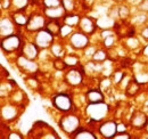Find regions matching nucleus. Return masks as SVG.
<instances>
[{"label": "nucleus", "mask_w": 148, "mask_h": 139, "mask_svg": "<svg viewBox=\"0 0 148 139\" xmlns=\"http://www.w3.org/2000/svg\"><path fill=\"white\" fill-rule=\"evenodd\" d=\"M140 35H141L145 40H148V25H146V26L140 31Z\"/></svg>", "instance_id": "nucleus-35"}, {"label": "nucleus", "mask_w": 148, "mask_h": 139, "mask_svg": "<svg viewBox=\"0 0 148 139\" xmlns=\"http://www.w3.org/2000/svg\"><path fill=\"white\" fill-rule=\"evenodd\" d=\"M98 132L99 135H101L103 138H114V136L117 133V123L113 120L100 122L98 127Z\"/></svg>", "instance_id": "nucleus-7"}, {"label": "nucleus", "mask_w": 148, "mask_h": 139, "mask_svg": "<svg viewBox=\"0 0 148 139\" xmlns=\"http://www.w3.org/2000/svg\"><path fill=\"white\" fill-rule=\"evenodd\" d=\"M143 55H145L146 57H148V45L143 49Z\"/></svg>", "instance_id": "nucleus-40"}, {"label": "nucleus", "mask_w": 148, "mask_h": 139, "mask_svg": "<svg viewBox=\"0 0 148 139\" xmlns=\"http://www.w3.org/2000/svg\"><path fill=\"white\" fill-rule=\"evenodd\" d=\"M96 24H97V28H100L103 30H107V29L115 28L116 22L110 15H104V16H99L96 19Z\"/></svg>", "instance_id": "nucleus-18"}, {"label": "nucleus", "mask_w": 148, "mask_h": 139, "mask_svg": "<svg viewBox=\"0 0 148 139\" xmlns=\"http://www.w3.org/2000/svg\"><path fill=\"white\" fill-rule=\"evenodd\" d=\"M140 83L133 78V79H131L129 81V83H128V86L125 87V94L130 96V97H133V96H136L139 91H140Z\"/></svg>", "instance_id": "nucleus-20"}, {"label": "nucleus", "mask_w": 148, "mask_h": 139, "mask_svg": "<svg viewBox=\"0 0 148 139\" xmlns=\"http://www.w3.org/2000/svg\"><path fill=\"white\" fill-rule=\"evenodd\" d=\"M30 3V0H12V7L15 10H24Z\"/></svg>", "instance_id": "nucleus-24"}, {"label": "nucleus", "mask_w": 148, "mask_h": 139, "mask_svg": "<svg viewBox=\"0 0 148 139\" xmlns=\"http://www.w3.org/2000/svg\"><path fill=\"white\" fill-rule=\"evenodd\" d=\"M73 28L70 26V25H66V24H63V28H62V31H60V38L65 39V38H70L71 34L73 33Z\"/></svg>", "instance_id": "nucleus-30"}, {"label": "nucleus", "mask_w": 148, "mask_h": 139, "mask_svg": "<svg viewBox=\"0 0 148 139\" xmlns=\"http://www.w3.org/2000/svg\"><path fill=\"white\" fill-rule=\"evenodd\" d=\"M114 1H115V2H123L124 0H114Z\"/></svg>", "instance_id": "nucleus-42"}, {"label": "nucleus", "mask_w": 148, "mask_h": 139, "mask_svg": "<svg viewBox=\"0 0 148 139\" xmlns=\"http://www.w3.org/2000/svg\"><path fill=\"white\" fill-rule=\"evenodd\" d=\"M114 139H131V136H130V133H128L127 131H124V132H117L114 136Z\"/></svg>", "instance_id": "nucleus-34"}, {"label": "nucleus", "mask_w": 148, "mask_h": 139, "mask_svg": "<svg viewBox=\"0 0 148 139\" xmlns=\"http://www.w3.org/2000/svg\"><path fill=\"white\" fill-rule=\"evenodd\" d=\"M77 0H62V5L67 13H73L76 8Z\"/></svg>", "instance_id": "nucleus-25"}, {"label": "nucleus", "mask_w": 148, "mask_h": 139, "mask_svg": "<svg viewBox=\"0 0 148 139\" xmlns=\"http://www.w3.org/2000/svg\"><path fill=\"white\" fill-rule=\"evenodd\" d=\"M145 130L147 131V133H148V122H147V124H146V128H145Z\"/></svg>", "instance_id": "nucleus-43"}, {"label": "nucleus", "mask_w": 148, "mask_h": 139, "mask_svg": "<svg viewBox=\"0 0 148 139\" xmlns=\"http://www.w3.org/2000/svg\"><path fill=\"white\" fill-rule=\"evenodd\" d=\"M86 113L89 120L93 122H103L110 113V106L104 102L88 104Z\"/></svg>", "instance_id": "nucleus-1"}, {"label": "nucleus", "mask_w": 148, "mask_h": 139, "mask_svg": "<svg viewBox=\"0 0 148 139\" xmlns=\"http://www.w3.org/2000/svg\"><path fill=\"white\" fill-rule=\"evenodd\" d=\"M53 65H54V67L57 71H64L66 67H69L66 62H65V59H62L60 57H56L55 61L53 62Z\"/></svg>", "instance_id": "nucleus-28"}, {"label": "nucleus", "mask_w": 148, "mask_h": 139, "mask_svg": "<svg viewBox=\"0 0 148 139\" xmlns=\"http://www.w3.org/2000/svg\"><path fill=\"white\" fill-rule=\"evenodd\" d=\"M125 46L129 49H134L137 47H139V41L134 38V36H128L127 41H125Z\"/></svg>", "instance_id": "nucleus-32"}, {"label": "nucleus", "mask_w": 148, "mask_h": 139, "mask_svg": "<svg viewBox=\"0 0 148 139\" xmlns=\"http://www.w3.org/2000/svg\"><path fill=\"white\" fill-rule=\"evenodd\" d=\"M128 2H130V3H133V5H136V3H140L143 0H127Z\"/></svg>", "instance_id": "nucleus-39"}, {"label": "nucleus", "mask_w": 148, "mask_h": 139, "mask_svg": "<svg viewBox=\"0 0 148 139\" xmlns=\"http://www.w3.org/2000/svg\"><path fill=\"white\" fill-rule=\"evenodd\" d=\"M51 102H53V106L57 111H59L62 113H69V112H72L74 109L72 97L67 94H64V92L57 94L53 97Z\"/></svg>", "instance_id": "nucleus-3"}, {"label": "nucleus", "mask_w": 148, "mask_h": 139, "mask_svg": "<svg viewBox=\"0 0 148 139\" xmlns=\"http://www.w3.org/2000/svg\"><path fill=\"white\" fill-rule=\"evenodd\" d=\"M12 18H13V21L16 24L17 28H26L30 16H27L24 13V10H15L12 14Z\"/></svg>", "instance_id": "nucleus-17"}, {"label": "nucleus", "mask_w": 148, "mask_h": 139, "mask_svg": "<svg viewBox=\"0 0 148 139\" xmlns=\"http://www.w3.org/2000/svg\"><path fill=\"white\" fill-rule=\"evenodd\" d=\"M148 122V116L146 112H141V111H136L131 119H130V125L131 128L136 129V130H143L146 128V124Z\"/></svg>", "instance_id": "nucleus-10"}, {"label": "nucleus", "mask_w": 148, "mask_h": 139, "mask_svg": "<svg viewBox=\"0 0 148 139\" xmlns=\"http://www.w3.org/2000/svg\"><path fill=\"white\" fill-rule=\"evenodd\" d=\"M86 100H87L88 104H95V103L104 102V94L98 88L89 89L86 92Z\"/></svg>", "instance_id": "nucleus-15"}, {"label": "nucleus", "mask_w": 148, "mask_h": 139, "mask_svg": "<svg viewBox=\"0 0 148 139\" xmlns=\"http://www.w3.org/2000/svg\"><path fill=\"white\" fill-rule=\"evenodd\" d=\"M34 42L40 49H47L50 48L51 45L54 43V35L51 34L48 30L42 29L38 31L34 36Z\"/></svg>", "instance_id": "nucleus-6"}, {"label": "nucleus", "mask_w": 148, "mask_h": 139, "mask_svg": "<svg viewBox=\"0 0 148 139\" xmlns=\"http://www.w3.org/2000/svg\"><path fill=\"white\" fill-rule=\"evenodd\" d=\"M63 21L62 19H49L46 23V30H48L54 36H59L60 31L63 28Z\"/></svg>", "instance_id": "nucleus-16"}, {"label": "nucleus", "mask_w": 148, "mask_h": 139, "mask_svg": "<svg viewBox=\"0 0 148 139\" xmlns=\"http://www.w3.org/2000/svg\"><path fill=\"white\" fill-rule=\"evenodd\" d=\"M22 47H23L22 38L16 33L3 36L1 40V49L6 54H12V52H17V50L21 52Z\"/></svg>", "instance_id": "nucleus-4"}, {"label": "nucleus", "mask_w": 148, "mask_h": 139, "mask_svg": "<svg viewBox=\"0 0 148 139\" xmlns=\"http://www.w3.org/2000/svg\"><path fill=\"white\" fill-rule=\"evenodd\" d=\"M119 9V17L121 18L122 21H125L127 18L130 16V8L125 5H121L117 7Z\"/></svg>", "instance_id": "nucleus-27"}, {"label": "nucleus", "mask_w": 148, "mask_h": 139, "mask_svg": "<svg viewBox=\"0 0 148 139\" xmlns=\"http://www.w3.org/2000/svg\"><path fill=\"white\" fill-rule=\"evenodd\" d=\"M69 41H70V45L73 47L75 50L86 49V48L89 46V42H90L88 34L81 32L80 30L73 32V33L71 34V36L69 38Z\"/></svg>", "instance_id": "nucleus-5"}, {"label": "nucleus", "mask_w": 148, "mask_h": 139, "mask_svg": "<svg viewBox=\"0 0 148 139\" xmlns=\"http://www.w3.org/2000/svg\"><path fill=\"white\" fill-rule=\"evenodd\" d=\"M124 78V73L121 71H115L113 73V82L114 83H120Z\"/></svg>", "instance_id": "nucleus-33"}, {"label": "nucleus", "mask_w": 148, "mask_h": 139, "mask_svg": "<svg viewBox=\"0 0 148 139\" xmlns=\"http://www.w3.org/2000/svg\"><path fill=\"white\" fill-rule=\"evenodd\" d=\"M96 0H82V6L84 7H90L92 3H95Z\"/></svg>", "instance_id": "nucleus-36"}, {"label": "nucleus", "mask_w": 148, "mask_h": 139, "mask_svg": "<svg viewBox=\"0 0 148 139\" xmlns=\"http://www.w3.org/2000/svg\"><path fill=\"white\" fill-rule=\"evenodd\" d=\"M80 19L81 17L77 15V14H73V13H67L64 17H63V23L64 24H66V25H70V26H72V28H75V26H77L79 25V23H80Z\"/></svg>", "instance_id": "nucleus-21"}, {"label": "nucleus", "mask_w": 148, "mask_h": 139, "mask_svg": "<svg viewBox=\"0 0 148 139\" xmlns=\"http://www.w3.org/2000/svg\"><path fill=\"white\" fill-rule=\"evenodd\" d=\"M50 52L55 56V57H60L64 52V49H63V46L60 42H54L50 47Z\"/></svg>", "instance_id": "nucleus-26"}, {"label": "nucleus", "mask_w": 148, "mask_h": 139, "mask_svg": "<svg viewBox=\"0 0 148 139\" xmlns=\"http://www.w3.org/2000/svg\"><path fill=\"white\" fill-rule=\"evenodd\" d=\"M43 14L49 19H63V17L67 14V12L62 5L54 8H43Z\"/></svg>", "instance_id": "nucleus-13"}, {"label": "nucleus", "mask_w": 148, "mask_h": 139, "mask_svg": "<svg viewBox=\"0 0 148 139\" xmlns=\"http://www.w3.org/2000/svg\"><path fill=\"white\" fill-rule=\"evenodd\" d=\"M77 28H79V30L81 32L90 35L97 30V24H96V21H93L91 17L83 16V17H81V19H80V23H79Z\"/></svg>", "instance_id": "nucleus-11"}, {"label": "nucleus", "mask_w": 148, "mask_h": 139, "mask_svg": "<svg viewBox=\"0 0 148 139\" xmlns=\"http://www.w3.org/2000/svg\"><path fill=\"white\" fill-rule=\"evenodd\" d=\"M65 62H66L67 66H70V67L77 66V64H79V57L76 55H73V54L67 55L66 58H65Z\"/></svg>", "instance_id": "nucleus-29"}, {"label": "nucleus", "mask_w": 148, "mask_h": 139, "mask_svg": "<svg viewBox=\"0 0 148 139\" xmlns=\"http://www.w3.org/2000/svg\"><path fill=\"white\" fill-rule=\"evenodd\" d=\"M1 116L6 121H13L17 116V107L15 105H6L1 109Z\"/></svg>", "instance_id": "nucleus-19"}, {"label": "nucleus", "mask_w": 148, "mask_h": 139, "mask_svg": "<svg viewBox=\"0 0 148 139\" xmlns=\"http://www.w3.org/2000/svg\"><path fill=\"white\" fill-rule=\"evenodd\" d=\"M83 71L80 70L79 67L74 66L72 69H70L66 74H65V81L67 82V85H70L71 87H77L83 82Z\"/></svg>", "instance_id": "nucleus-9"}, {"label": "nucleus", "mask_w": 148, "mask_h": 139, "mask_svg": "<svg viewBox=\"0 0 148 139\" xmlns=\"http://www.w3.org/2000/svg\"><path fill=\"white\" fill-rule=\"evenodd\" d=\"M125 129H127L125 124H123V123L117 124V132H124V131H125Z\"/></svg>", "instance_id": "nucleus-37"}, {"label": "nucleus", "mask_w": 148, "mask_h": 139, "mask_svg": "<svg viewBox=\"0 0 148 139\" xmlns=\"http://www.w3.org/2000/svg\"><path fill=\"white\" fill-rule=\"evenodd\" d=\"M8 138H9V139H13V138L21 139V138H22V136H19V135L17 133V132H12V133H9Z\"/></svg>", "instance_id": "nucleus-38"}, {"label": "nucleus", "mask_w": 148, "mask_h": 139, "mask_svg": "<svg viewBox=\"0 0 148 139\" xmlns=\"http://www.w3.org/2000/svg\"><path fill=\"white\" fill-rule=\"evenodd\" d=\"M16 24L14 23L13 18L10 17H3L1 18V35L2 36H7V35L14 34L15 30H16Z\"/></svg>", "instance_id": "nucleus-14"}, {"label": "nucleus", "mask_w": 148, "mask_h": 139, "mask_svg": "<svg viewBox=\"0 0 148 139\" xmlns=\"http://www.w3.org/2000/svg\"><path fill=\"white\" fill-rule=\"evenodd\" d=\"M43 8H54L62 6V0H42Z\"/></svg>", "instance_id": "nucleus-31"}, {"label": "nucleus", "mask_w": 148, "mask_h": 139, "mask_svg": "<svg viewBox=\"0 0 148 139\" xmlns=\"http://www.w3.org/2000/svg\"><path fill=\"white\" fill-rule=\"evenodd\" d=\"M39 49L40 48L36 45L34 41L26 42V43H23V47L21 49V54L25 58H27L30 61H34L38 57V55H39Z\"/></svg>", "instance_id": "nucleus-12"}, {"label": "nucleus", "mask_w": 148, "mask_h": 139, "mask_svg": "<svg viewBox=\"0 0 148 139\" xmlns=\"http://www.w3.org/2000/svg\"><path fill=\"white\" fill-rule=\"evenodd\" d=\"M72 137L75 139H96V136L92 131L88 129H83V128H80Z\"/></svg>", "instance_id": "nucleus-22"}, {"label": "nucleus", "mask_w": 148, "mask_h": 139, "mask_svg": "<svg viewBox=\"0 0 148 139\" xmlns=\"http://www.w3.org/2000/svg\"><path fill=\"white\" fill-rule=\"evenodd\" d=\"M107 52H105V50H103V49H96V52H93L92 55V61L93 62H96V63H98V64H101V63H104L106 59H107Z\"/></svg>", "instance_id": "nucleus-23"}, {"label": "nucleus", "mask_w": 148, "mask_h": 139, "mask_svg": "<svg viewBox=\"0 0 148 139\" xmlns=\"http://www.w3.org/2000/svg\"><path fill=\"white\" fill-rule=\"evenodd\" d=\"M145 111H146V113L148 114V99L147 102H146V104H145Z\"/></svg>", "instance_id": "nucleus-41"}, {"label": "nucleus", "mask_w": 148, "mask_h": 139, "mask_svg": "<svg viewBox=\"0 0 148 139\" xmlns=\"http://www.w3.org/2000/svg\"><path fill=\"white\" fill-rule=\"evenodd\" d=\"M59 128L67 135H74L80 128H81V121L77 115L69 112L65 113L59 120Z\"/></svg>", "instance_id": "nucleus-2"}, {"label": "nucleus", "mask_w": 148, "mask_h": 139, "mask_svg": "<svg viewBox=\"0 0 148 139\" xmlns=\"http://www.w3.org/2000/svg\"><path fill=\"white\" fill-rule=\"evenodd\" d=\"M46 16L45 14H32L30 16L29 23L26 25V30L29 32H38L46 28Z\"/></svg>", "instance_id": "nucleus-8"}]
</instances>
